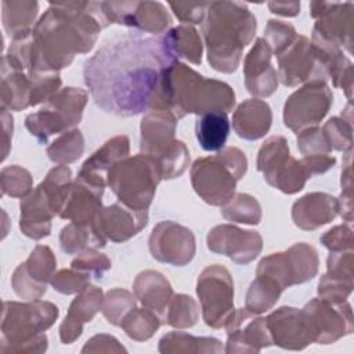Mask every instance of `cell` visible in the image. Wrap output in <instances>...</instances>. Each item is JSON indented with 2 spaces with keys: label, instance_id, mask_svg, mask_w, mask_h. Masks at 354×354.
Returning a JSON list of instances; mask_svg holds the SVG:
<instances>
[{
  "label": "cell",
  "instance_id": "603a6c76",
  "mask_svg": "<svg viewBox=\"0 0 354 354\" xmlns=\"http://www.w3.org/2000/svg\"><path fill=\"white\" fill-rule=\"evenodd\" d=\"M266 319L272 344L285 350H303L313 343L299 308L283 306Z\"/></svg>",
  "mask_w": 354,
  "mask_h": 354
},
{
  "label": "cell",
  "instance_id": "9c48e42d",
  "mask_svg": "<svg viewBox=\"0 0 354 354\" xmlns=\"http://www.w3.org/2000/svg\"><path fill=\"white\" fill-rule=\"evenodd\" d=\"M87 100L88 94L83 88H61L37 112L26 116L25 126L40 144H47L51 136L65 133L80 123Z\"/></svg>",
  "mask_w": 354,
  "mask_h": 354
},
{
  "label": "cell",
  "instance_id": "3957f363",
  "mask_svg": "<svg viewBox=\"0 0 354 354\" xmlns=\"http://www.w3.org/2000/svg\"><path fill=\"white\" fill-rule=\"evenodd\" d=\"M234 105L235 93L228 83L205 77L184 62L174 61L162 72L149 109L169 111L181 119L188 113H227Z\"/></svg>",
  "mask_w": 354,
  "mask_h": 354
},
{
  "label": "cell",
  "instance_id": "6da1fadb",
  "mask_svg": "<svg viewBox=\"0 0 354 354\" xmlns=\"http://www.w3.org/2000/svg\"><path fill=\"white\" fill-rule=\"evenodd\" d=\"M174 61L162 37L126 33L108 39L84 62L83 77L102 111L134 116L149 111L160 75Z\"/></svg>",
  "mask_w": 354,
  "mask_h": 354
},
{
  "label": "cell",
  "instance_id": "e575fe53",
  "mask_svg": "<svg viewBox=\"0 0 354 354\" xmlns=\"http://www.w3.org/2000/svg\"><path fill=\"white\" fill-rule=\"evenodd\" d=\"M39 11L37 1L22 0V1H3L1 3V21L6 33L12 39L14 36L32 30Z\"/></svg>",
  "mask_w": 354,
  "mask_h": 354
},
{
  "label": "cell",
  "instance_id": "cb8c5ba5",
  "mask_svg": "<svg viewBox=\"0 0 354 354\" xmlns=\"http://www.w3.org/2000/svg\"><path fill=\"white\" fill-rule=\"evenodd\" d=\"M102 289L88 285L77 293L69 304L66 317L59 325V339L64 344H72L83 332V325L93 321L95 314L101 310Z\"/></svg>",
  "mask_w": 354,
  "mask_h": 354
},
{
  "label": "cell",
  "instance_id": "d6a6232c",
  "mask_svg": "<svg viewBox=\"0 0 354 354\" xmlns=\"http://www.w3.org/2000/svg\"><path fill=\"white\" fill-rule=\"evenodd\" d=\"M158 350L162 354H187V353H199V354H216L224 351L223 344L216 337H198L185 332H169L159 340Z\"/></svg>",
  "mask_w": 354,
  "mask_h": 354
},
{
  "label": "cell",
  "instance_id": "db71d44e",
  "mask_svg": "<svg viewBox=\"0 0 354 354\" xmlns=\"http://www.w3.org/2000/svg\"><path fill=\"white\" fill-rule=\"evenodd\" d=\"M353 266H354L353 250L329 252V256L326 259V274L335 278L353 282Z\"/></svg>",
  "mask_w": 354,
  "mask_h": 354
},
{
  "label": "cell",
  "instance_id": "7c38bea8",
  "mask_svg": "<svg viewBox=\"0 0 354 354\" xmlns=\"http://www.w3.org/2000/svg\"><path fill=\"white\" fill-rule=\"evenodd\" d=\"M333 94L325 80H310L293 91L283 105V123L293 133L317 126L329 112Z\"/></svg>",
  "mask_w": 354,
  "mask_h": 354
},
{
  "label": "cell",
  "instance_id": "7a4b0ae2",
  "mask_svg": "<svg viewBox=\"0 0 354 354\" xmlns=\"http://www.w3.org/2000/svg\"><path fill=\"white\" fill-rule=\"evenodd\" d=\"M90 7L91 1L50 3L32 30L28 73L59 72L94 47L102 28Z\"/></svg>",
  "mask_w": 354,
  "mask_h": 354
},
{
  "label": "cell",
  "instance_id": "6f0895ef",
  "mask_svg": "<svg viewBox=\"0 0 354 354\" xmlns=\"http://www.w3.org/2000/svg\"><path fill=\"white\" fill-rule=\"evenodd\" d=\"M82 353H126L119 340L111 335L100 333L86 342Z\"/></svg>",
  "mask_w": 354,
  "mask_h": 354
},
{
  "label": "cell",
  "instance_id": "ac0fdd59",
  "mask_svg": "<svg viewBox=\"0 0 354 354\" xmlns=\"http://www.w3.org/2000/svg\"><path fill=\"white\" fill-rule=\"evenodd\" d=\"M148 224V210H136L122 202L100 210L91 228L102 246L106 241L122 243L137 235Z\"/></svg>",
  "mask_w": 354,
  "mask_h": 354
},
{
  "label": "cell",
  "instance_id": "52a82bcc",
  "mask_svg": "<svg viewBox=\"0 0 354 354\" xmlns=\"http://www.w3.org/2000/svg\"><path fill=\"white\" fill-rule=\"evenodd\" d=\"M177 120L171 112L162 109H149L141 119V153L158 162L162 180L180 177L189 163L187 145L174 137Z\"/></svg>",
  "mask_w": 354,
  "mask_h": 354
},
{
  "label": "cell",
  "instance_id": "d4e9b609",
  "mask_svg": "<svg viewBox=\"0 0 354 354\" xmlns=\"http://www.w3.org/2000/svg\"><path fill=\"white\" fill-rule=\"evenodd\" d=\"M130 153V140L127 136L120 134L108 140L101 148H98L90 158L82 165L77 178H82L90 184L105 188L106 174L109 169L127 158Z\"/></svg>",
  "mask_w": 354,
  "mask_h": 354
},
{
  "label": "cell",
  "instance_id": "8d00e7d4",
  "mask_svg": "<svg viewBox=\"0 0 354 354\" xmlns=\"http://www.w3.org/2000/svg\"><path fill=\"white\" fill-rule=\"evenodd\" d=\"M160 325V315L147 307H134L120 322V328L124 333L136 342H145L151 339Z\"/></svg>",
  "mask_w": 354,
  "mask_h": 354
},
{
  "label": "cell",
  "instance_id": "484cf974",
  "mask_svg": "<svg viewBox=\"0 0 354 354\" xmlns=\"http://www.w3.org/2000/svg\"><path fill=\"white\" fill-rule=\"evenodd\" d=\"M102 187H97L76 177L72 183L71 192L59 213V217L72 223L91 225L102 209Z\"/></svg>",
  "mask_w": 354,
  "mask_h": 354
},
{
  "label": "cell",
  "instance_id": "7402d4cb",
  "mask_svg": "<svg viewBox=\"0 0 354 354\" xmlns=\"http://www.w3.org/2000/svg\"><path fill=\"white\" fill-rule=\"evenodd\" d=\"M19 209V228L25 236L39 241L50 235L51 220L57 216V210L51 196L41 184L21 198Z\"/></svg>",
  "mask_w": 354,
  "mask_h": 354
},
{
  "label": "cell",
  "instance_id": "1f68e13d",
  "mask_svg": "<svg viewBox=\"0 0 354 354\" xmlns=\"http://www.w3.org/2000/svg\"><path fill=\"white\" fill-rule=\"evenodd\" d=\"M1 108L22 111L30 106V79L28 73L12 71L1 64Z\"/></svg>",
  "mask_w": 354,
  "mask_h": 354
},
{
  "label": "cell",
  "instance_id": "ab89813d",
  "mask_svg": "<svg viewBox=\"0 0 354 354\" xmlns=\"http://www.w3.org/2000/svg\"><path fill=\"white\" fill-rule=\"evenodd\" d=\"M221 214L228 221L256 225L261 221V206L254 196L238 192L221 206Z\"/></svg>",
  "mask_w": 354,
  "mask_h": 354
},
{
  "label": "cell",
  "instance_id": "11a10c76",
  "mask_svg": "<svg viewBox=\"0 0 354 354\" xmlns=\"http://www.w3.org/2000/svg\"><path fill=\"white\" fill-rule=\"evenodd\" d=\"M321 243L329 249V252H340V250H353L354 238L353 230L347 224L335 225L328 230L321 238Z\"/></svg>",
  "mask_w": 354,
  "mask_h": 354
},
{
  "label": "cell",
  "instance_id": "91938a15",
  "mask_svg": "<svg viewBox=\"0 0 354 354\" xmlns=\"http://www.w3.org/2000/svg\"><path fill=\"white\" fill-rule=\"evenodd\" d=\"M267 6L272 14H278L282 17H296L300 12V3L297 1H268Z\"/></svg>",
  "mask_w": 354,
  "mask_h": 354
},
{
  "label": "cell",
  "instance_id": "ee69618b",
  "mask_svg": "<svg viewBox=\"0 0 354 354\" xmlns=\"http://www.w3.org/2000/svg\"><path fill=\"white\" fill-rule=\"evenodd\" d=\"M33 178L29 170L18 165H10L1 169L0 188L1 195L11 198H24L32 191Z\"/></svg>",
  "mask_w": 354,
  "mask_h": 354
},
{
  "label": "cell",
  "instance_id": "60d3db41",
  "mask_svg": "<svg viewBox=\"0 0 354 354\" xmlns=\"http://www.w3.org/2000/svg\"><path fill=\"white\" fill-rule=\"evenodd\" d=\"M59 246L66 254H80L87 249L102 248L91 225H83L72 221L61 230Z\"/></svg>",
  "mask_w": 354,
  "mask_h": 354
},
{
  "label": "cell",
  "instance_id": "2e32d148",
  "mask_svg": "<svg viewBox=\"0 0 354 354\" xmlns=\"http://www.w3.org/2000/svg\"><path fill=\"white\" fill-rule=\"evenodd\" d=\"M278 59V80L286 87H295L310 80L328 79L324 66L318 62L311 43L306 36L297 37L279 54Z\"/></svg>",
  "mask_w": 354,
  "mask_h": 354
},
{
  "label": "cell",
  "instance_id": "816d5d0a",
  "mask_svg": "<svg viewBox=\"0 0 354 354\" xmlns=\"http://www.w3.org/2000/svg\"><path fill=\"white\" fill-rule=\"evenodd\" d=\"M11 286L18 297L24 300H37L47 292V285L36 282L26 271L24 263L18 264L11 275Z\"/></svg>",
  "mask_w": 354,
  "mask_h": 354
},
{
  "label": "cell",
  "instance_id": "74e56055",
  "mask_svg": "<svg viewBox=\"0 0 354 354\" xmlns=\"http://www.w3.org/2000/svg\"><path fill=\"white\" fill-rule=\"evenodd\" d=\"M84 152V137L79 129H71L61 133L48 147V159L57 165L76 162Z\"/></svg>",
  "mask_w": 354,
  "mask_h": 354
},
{
  "label": "cell",
  "instance_id": "8fae6325",
  "mask_svg": "<svg viewBox=\"0 0 354 354\" xmlns=\"http://www.w3.org/2000/svg\"><path fill=\"white\" fill-rule=\"evenodd\" d=\"M202 318L213 329L225 325L234 308V281L230 271L220 264L202 270L196 281Z\"/></svg>",
  "mask_w": 354,
  "mask_h": 354
},
{
  "label": "cell",
  "instance_id": "44dd1931",
  "mask_svg": "<svg viewBox=\"0 0 354 354\" xmlns=\"http://www.w3.org/2000/svg\"><path fill=\"white\" fill-rule=\"evenodd\" d=\"M272 51L263 37H257L243 61V76L248 91L254 98H264L278 88L277 71L271 65Z\"/></svg>",
  "mask_w": 354,
  "mask_h": 354
},
{
  "label": "cell",
  "instance_id": "9f6ffc18",
  "mask_svg": "<svg viewBox=\"0 0 354 354\" xmlns=\"http://www.w3.org/2000/svg\"><path fill=\"white\" fill-rule=\"evenodd\" d=\"M210 1L201 3H185V1H170L169 6L174 15L185 24H202Z\"/></svg>",
  "mask_w": 354,
  "mask_h": 354
},
{
  "label": "cell",
  "instance_id": "5b68a950",
  "mask_svg": "<svg viewBox=\"0 0 354 354\" xmlns=\"http://www.w3.org/2000/svg\"><path fill=\"white\" fill-rule=\"evenodd\" d=\"M59 315L51 301H4L1 314L0 353L35 354L47 350V330Z\"/></svg>",
  "mask_w": 354,
  "mask_h": 354
},
{
  "label": "cell",
  "instance_id": "c3c4849f",
  "mask_svg": "<svg viewBox=\"0 0 354 354\" xmlns=\"http://www.w3.org/2000/svg\"><path fill=\"white\" fill-rule=\"evenodd\" d=\"M296 37L297 32L290 24L278 19H270L267 22L263 39L270 46L272 54L279 55Z\"/></svg>",
  "mask_w": 354,
  "mask_h": 354
},
{
  "label": "cell",
  "instance_id": "30bf717a",
  "mask_svg": "<svg viewBox=\"0 0 354 354\" xmlns=\"http://www.w3.org/2000/svg\"><path fill=\"white\" fill-rule=\"evenodd\" d=\"M256 167L264 180L278 191L292 195L301 191L311 174L301 159H295L282 136L268 137L260 147Z\"/></svg>",
  "mask_w": 354,
  "mask_h": 354
},
{
  "label": "cell",
  "instance_id": "8992f818",
  "mask_svg": "<svg viewBox=\"0 0 354 354\" xmlns=\"http://www.w3.org/2000/svg\"><path fill=\"white\" fill-rule=\"evenodd\" d=\"M246 170V155L236 147H224L216 155L196 159L189 177L201 199L212 206H223L234 196L236 183Z\"/></svg>",
  "mask_w": 354,
  "mask_h": 354
},
{
  "label": "cell",
  "instance_id": "7bdbcfd3",
  "mask_svg": "<svg viewBox=\"0 0 354 354\" xmlns=\"http://www.w3.org/2000/svg\"><path fill=\"white\" fill-rule=\"evenodd\" d=\"M24 266L28 274L39 283L47 285L51 282L53 275L55 274L57 259L53 250L46 245H37L24 261Z\"/></svg>",
  "mask_w": 354,
  "mask_h": 354
},
{
  "label": "cell",
  "instance_id": "b9f144b4",
  "mask_svg": "<svg viewBox=\"0 0 354 354\" xmlns=\"http://www.w3.org/2000/svg\"><path fill=\"white\" fill-rule=\"evenodd\" d=\"M136 307V296L122 288L111 289L105 293L101 304V313L105 319L115 325L120 326L123 318Z\"/></svg>",
  "mask_w": 354,
  "mask_h": 354
},
{
  "label": "cell",
  "instance_id": "836d02e7",
  "mask_svg": "<svg viewBox=\"0 0 354 354\" xmlns=\"http://www.w3.org/2000/svg\"><path fill=\"white\" fill-rule=\"evenodd\" d=\"M230 134V120L225 112H207L198 118L195 136L203 151L213 152L225 147Z\"/></svg>",
  "mask_w": 354,
  "mask_h": 354
},
{
  "label": "cell",
  "instance_id": "bcb514c9",
  "mask_svg": "<svg viewBox=\"0 0 354 354\" xmlns=\"http://www.w3.org/2000/svg\"><path fill=\"white\" fill-rule=\"evenodd\" d=\"M322 131L332 151H347L353 148V122L340 116L330 118L322 127Z\"/></svg>",
  "mask_w": 354,
  "mask_h": 354
},
{
  "label": "cell",
  "instance_id": "ffe728a7",
  "mask_svg": "<svg viewBox=\"0 0 354 354\" xmlns=\"http://www.w3.org/2000/svg\"><path fill=\"white\" fill-rule=\"evenodd\" d=\"M353 11L351 1H311L310 14L315 19L314 29L325 39L336 43L340 48L353 53Z\"/></svg>",
  "mask_w": 354,
  "mask_h": 354
},
{
  "label": "cell",
  "instance_id": "ba28073f",
  "mask_svg": "<svg viewBox=\"0 0 354 354\" xmlns=\"http://www.w3.org/2000/svg\"><path fill=\"white\" fill-rule=\"evenodd\" d=\"M160 181L158 162L144 153L122 159L106 174V184L118 201L136 210H148Z\"/></svg>",
  "mask_w": 354,
  "mask_h": 354
},
{
  "label": "cell",
  "instance_id": "d590c367",
  "mask_svg": "<svg viewBox=\"0 0 354 354\" xmlns=\"http://www.w3.org/2000/svg\"><path fill=\"white\" fill-rule=\"evenodd\" d=\"M282 292L283 290L274 281L256 275L246 292L245 308L254 315L268 311L277 304Z\"/></svg>",
  "mask_w": 354,
  "mask_h": 354
},
{
  "label": "cell",
  "instance_id": "d6986e66",
  "mask_svg": "<svg viewBox=\"0 0 354 354\" xmlns=\"http://www.w3.org/2000/svg\"><path fill=\"white\" fill-rule=\"evenodd\" d=\"M206 243L210 252L224 254L236 264L253 261L263 249V238L257 231L242 230L232 224H220L213 227Z\"/></svg>",
  "mask_w": 354,
  "mask_h": 354
},
{
  "label": "cell",
  "instance_id": "f546056e",
  "mask_svg": "<svg viewBox=\"0 0 354 354\" xmlns=\"http://www.w3.org/2000/svg\"><path fill=\"white\" fill-rule=\"evenodd\" d=\"M163 43L170 55L178 61L185 59L194 65L202 62V40L198 30L191 25H178L167 30L163 36Z\"/></svg>",
  "mask_w": 354,
  "mask_h": 354
},
{
  "label": "cell",
  "instance_id": "83f0119b",
  "mask_svg": "<svg viewBox=\"0 0 354 354\" xmlns=\"http://www.w3.org/2000/svg\"><path fill=\"white\" fill-rule=\"evenodd\" d=\"M272 123L270 105L260 98L242 101L232 115V127L238 137L254 141L264 137Z\"/></svg>",
  "mask_w": 354,
  "mask_h": 354
},
{
  "label": "cell",
  "instance_id": "f1b7e54d",
  "mask_svg": "<svg viewBox=\"0 0 354 354\" xmlns=\"http://www.w3.org/2000/svg\"><path fill=\"white\" fill-rule=\"evenodd\" d=\"M133 292L144 307L158 313L160 318L174 295L167 278L155 270L141 271L133 282Z\"/></svg>",
  "mask_w": 354,
  "mask_h": 354
},
{
  "label": "cell",
  "instance_id": "5bb4252c",
  "mask_svg": "<svg viewBox=\"0 0 354 354\" xmlns=\"http://www.w3.org/2000/svg\"><path fill=\"white\" fill-rule=\"evenodd\" d=\"M106 25L119 24L140 32L159 35L171 25V17L160 1H102Z\"/></svg>",
  "mask_w": 354,
  "mask_h": 354
},
{
  "label": "cell",
  "instance_id": "e0dca14e",
  "mask_svg": "<svg viewBox=\"0 0 354 354\" xmlns=\"http://www.w3.org/2000/svg\"><path fill=\"white\" fill-rule=\"evenodd\" d=\"M227 330V354L260 353L272 344V339L264 317H256L246 308L234 310L224 325Z\"/></svg>",
  "mask_w": 354,
  "mask_h": 354
},
{
  "label": "cell",
  "instance_id": "4316f807",
  "mask_svg": "<svg viewBox=\"0 0 354 354\" xmlns=\"http://www.w3.org/2000/svg\"><path fill=\"white\" fill-rule=\"evenodd\" d=\"M337 216V198L326 192H310L292 206V220L304 231H314Z\"/></svg>",
  "mask_w": 354,
  "mask_h": 354
},
{
  "label": "cell",
  "instance_id": "f6af8a7d",
  "mask_svg": "<svg viewBox=\"0 0 354 354\" xmlns=\"http://www.w3.org/2000/svg\"><path fill=\"white\" fill-rule=\"evenodd\" d=\"M28 76L30 79V106L47 102L61 90L59 72H32Z\"/></svg>",
  "mask_w": 354,
  "mask_h": 354
},
{
  "label": "cell",
  "instance_id": "680465c9",
  "mask_svg": "<svg viewBox=\"0 0 354 354\" xmlns=\"http://www.w3.org/2000/svg\"><path fill=\"white\" fill-rule=\"evenodd\" d=\"M1 122H3V156L1 160H4L10 152L11 141H12V131H14V122L12 116L8 112V109L1 108Z\"/></svg>",
  "mask_w": 354,
  "mask_h": 354
},
{
  "label": "cell",
  "instance_id": "f35d334b",
  "mask_svg": "<svg viewBox=\"0 0 354 354\" xmlns=\"http://www.w3.org/2000/svg\"><path fill=\"white\" fill-rule=\"evenodd\" d=\"M199 318V307L188 295H173L165 313L162 314V322L177 329L191 328Z\"/></svg>",
  "mask_w": 354,
  "mask_h": 354
},
{
  "label": "cell",
  "instance_id": "f907efd6",
  "mask_svg": "<svg viewBox=\"0 0 354 354\" xmlns=\"http://www.w3.org/2000/svg\"><path fill=\"white\" fill-rule=\"evenodd\" d=\"M90 278L88 274L72 267L62 268L53 275L51 286L62 295H77L90 285Z\"/></svg>",
  "mask_w": 354,
  "mask_h": 354
},
{
  "label": "cell",
  "instance_id": "9a60e30c",
  "mask_svg": "<svg viewBox=\"0 0 354 354\" xmlns=\"http://www.w3.org/2000/svg\"><path fill=\"white\" fill-rule=\"evenodd\" d=\"M148 248L155 260L183 267L194 259L196 241L189 228L176 221L166 220L158 223L152 228L148 239Z\"/></svg>",
  "mask_w": 354,
  "mask_h": 354
},
{
  "label": "cell",
  "instance_id": "94428289",
  "mask_svg": "<svg viewBox=\"0 0 354 354\" xmlns=\"http://www.w3.org/2000/svg\"><path fill=\"white\" fill-rule=\"evenodd\" d=\"M337 214L347 223L353 221V191H342L337 198Z\"/></svg>",
  "mask_w": 354,
  "mask_h": 354
},
{
  "label": "cell",
  "instance_id": "f5cc1de1",
  "mask_svg": "<svg viewBox=\"0 0 354 354\" xmlns=\"http://www.w3.org/2000/svg\"><path fill=\"white\" fill-rule=\"evenodd\" d=\"M354 283L350 281H344L340 278L330 277L324 274L318 282V296L319 299L329 303H342L346 301L347 297L353 292Z\"/></svg>",
  "mask_w": 354,
  "mask_h": 354
},
{
  "label": "cell",
  "instance_id": "681fc988",
  "mask_svg": "<svg viewBox=\"0 0 354 354\" xmlns=\"http://www.w3.org/2000/svg\"><path fill=\"white\" fill-rule=\"evenodd\" d=\"M297 148L303 156L329 155L332 152L322 129L318 126H311L297 133Z\"/></svg>",
  "mask_w": 354,
  "mask_h": 354
},
{
  "label": "cell",
  "instance_id": "277c9868",
  "mask_svg": "<svg viewBox=\"0 0 354 354\" xmlns=\"http://www.w3.org/2000/svg\"><path fill=\"white\" fill-rule=\"evenodd\" d=\"M256 28V17L243 3L210 1L202 22L210 66L223 73L235 72L243 48L254 37Z\"/></svg>",
  "mask_w": 354,
  "mask_h": 354
},
{
  "label": "cell",
  "instance_id": "7dc6e473",
  "mask_svg": "<svg viewBox=\"0 0 354 354\" xmlns=\"http://www.w3.org/2000/svg\"><path fill=\"white\" fill-rule=\"evenodd\" d=\"M71 267L83 271L95 279H101L104 274L111 270L112 263L105 253H101L97 249H87L72 260Z\"/></svg>",
  "mask_w": 354,
  "mask_h": 354
},
{
  "label": "cell",
  "instance_id": "4dcf8cb0",
  "mask_svg": "<svg viewBox=\"0 0 354 354\" xmlns=\"http://www.w3.org/2000/svg\"><path fill=\"white\" fill-rule=\"evenodd\" d=\"M292 286L311 281L318 274L319 257L314 246L297 242L283 250Z\"/></svg>",
  "mask_w": 354,
  "mask_h": 354
},
{
  "label": "cell",
  "instance_id": "4fadbf2b",
  "mask_svg": "<svg viewBox=\"0 0 354 354\" xmlns=\"http://www.w3.org/2000/svg\"><path fill=\"white\" fill-rule=\"evenodd\" d=\"M313 343L330 344L353 332V310L346 301L329 303L319 297L311 299L300 308Z\"/></svg>",
  "mask_w": 354,
  "mask_h": 354
}]
</instances>
